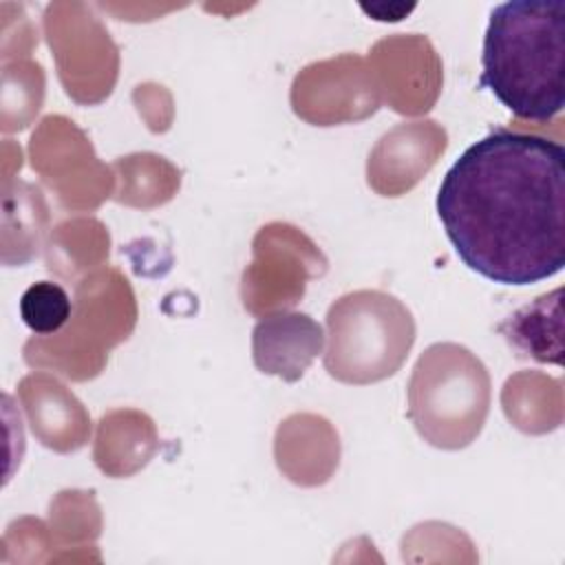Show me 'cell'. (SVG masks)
Here are the masks:
<instances>
[{"label":"cell","instance_id":"3","mask_svg":"<svg viewBox=\"0 0 565 565\" xmlns=\"http://www.w3.org/2000/svg\"><path fill=\"white\" fill-rule=\"evenodd\" d=\"M490 406L486 366L459 344H433L417 360L408 386V417L437 448H463L481 430Z\"/></svg>","mask_w":565,"mask_h":565},{"label":"cell","instance_id":"6","mask_svg":"<svg viewBox=\"0 0 565 565\" xmlns=\"http://www.w3.org/2000/svg\"><path fill=\"white\" fill-rule=\"evenodd\" d=\"M73 305L62 285L38 280L20 298V318L38 335L60 331L71 318Z\"/></svg>","mask_w":565,"mask_h":565},{"label":"cell","instance_id":"2","mask_svg":"<svg viewBox=\"0 0 565 565\" xmlns=\"http://www.w3.org/2000/svg\"><path fill=\"white\" fill-rule=\"evenodd\" d=\"M565 2L512 0L490 11L479 86L519 119L552 121L565 104Z\"/></svg>","mask_w":565,"mask_h":565},{"label":"cell","instance_id":"5","mask_svg":"<svg viewBox=\"0 0 565 565\" xmlns=\"http://www.w3.org/2000/svg\"><path fill=\"white\" fill-rule=\"evenodd\" d=\"M322 342V327L307 313H274L254 327V362L263 373L296 382L320 353Z\"/></svg>","mask_w":565,"mask_h":565},{"label":"cell","instance_id":"1","mask_svg":"<svg viewBox=\"0 0 565 565\" xmlns=\"http://www.w3.org/2000/svg\"><path fill=\"white\" fill-rule=\"evenodd\" d=\"M437 216L463 265L499 285H534L565 265V150L497 128L468 146L437 192Z\"/></svg>","mask_w":565,"mask_h":565},{"label":"cell","instance_id":"7","mask_svg":"<svg viewBox=\"0 0 565 565\" xmlns=\"http://www.w3.org/2000/svg\"><path fill=\"white\" fill-rule=\"evenodd\" d=\"M360 9L366 13V15H371L373 20H380V22H397V20H402V18H406L413 9H415V4H399V2H395V4H360Z\"/></svg>","mask_w":565,"mask_h":565},{"label":"cell","instance_id":"4","mask_svg":"<svg viewBox=\"0 0 565 565\" xmlns=\"http://www.w3.org/2000/svg\"><path fill=\"white\" fill-rule=\"evenodd\" d=\"M324 369L347 384L393 375L415 342L411 311L391 294L362 289L338 298L327 313Z\"/></svg>","mask_w":565,"mask_h":565}]
</instances>
